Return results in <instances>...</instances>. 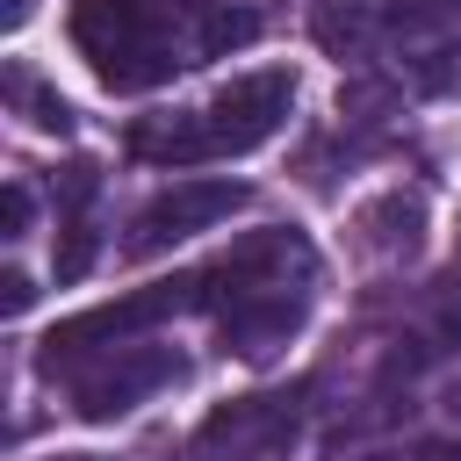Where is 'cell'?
Returning <instances> with one entry per match:
<instances>
[{"mask_svg": "<svg viewBox=\"0 0 461 461\" xmlns=\"http://www.w3.org/2000/svg\"><path fill=\"white\" fill-rule=\"evenodd\" d=\"M58 461H94V454H58Z\"/></svg>", "mask_w": 461, "mask_h": 461, "instance_id": "obj_12", "label": "cell"}, {"mask_svg": "<svg viewBox=\"0 0 461 461\" xmlns=\"http://www.w3.org/2000/svg\"><path fill=\"white\" fill-rule=\"evenodd\" d=\"M0 223H7V238L29 230V187H22V180H7V194H0Z\"/></svg>", "mask_w": 461, "mask_h": 461, "instance_id": "obj_9", "label": "cell"}, {"mask_svg": "<svg viewBox=\"0 0 461 461\" xmlns=\"http://www.w3.org/2000/svg\"><path fill=\"white\" fill-rule=\"evenodd\" d=\"M29 303H36V288H29V274H22V267H7V274H0V310H7V317H22Z\"/></svg>", "mask_w": 461, "mask_h": 461, "instance_id": "obj_10", "label": "cell"}, {"mask_svg": "<svg viewBox=\"0 0 461 461\" xmlns=\"http://www.w3.org/2000/svg\"><path fill=\"white\" fill-rule=\"evenodd\" d=\"M252 36L259 22L216 0H72V43L108 94H144Z\"/></svg>", "mask_w": 461, "mask_h": 461, "instance_id": "obj_1", "label": "cell"}, {"mask_svg": "<svg viewBox=\"0 0 461 461\" xmlns=\"http://www.w3.org/2000/svg\"><path fill=\"white\" fill-rule=\"evenodd\" d=\"M187 303H194V274L151 281V288H137V295H122V303H101V310H79V317H65V324L36 346V367H43V375H65V367H79V360H94V353L137 346L144 324H158V317H173V310H187Z\"/></svg>", "mask_w": 461, "mask_h": 461, "instance_id": "obj_4", "label": "cell"}, {"mask_svg": "<svg viewBox=\"0 0 461 461\" xmlns=\"http://www.w3.org/2000/svg\"><path fill=\"white\" fill-rule=\"evenodd\" d=\"M454 418H461V389H454Z\"/></svg>", "mask_w": 461, "mask_h": 461, "instance_id": "obj_13", "label": "cell"}, {"mask_svg": "<svg viewBox=\"0 0 461 461\" xmlns=\"http://www.w3.org/2000/svg\"><path fill=\"white\" fill-rule=\"evenodd\" d=\"M288 439H295V396H230L194 425L187 461H274Z\"/></svg>", "mask_w": 461, "mask_h": 461, "instance_id": "obj_7", "label": "cell"}, {"mask_svg": "<svg viewBox=\"0 0 461 461\" xmlns=\"http://www.w3.org/2000/svg\"><path fill=\"white\" fill-rule=\"evenodd\" d=\"M288 101H295V72H288V65H267V72H245V79L216 86V101L194 108V115L137 122V130H130V151H137V158H166V166L238 158V151L267 144V137L288 122Z\"/></svg>", "mask_w": 461, "mask_h": 461, "instance_id": "obj_3", "label": "cell"}, {"mask_svg": "<svg viewBox=\"0 0 461 461\" xmlns=\"http://www.w3.org/2000/svg\"><path fill=\"white\" fill-rule=\"evenodd\" d=\"M187 375V360L173 353V346H115V353H94V360H79V367H65V389H72V411L79 418H94V425H108V418H122V411H137L144 396H158V389H173Z\"/></svg>", "mask_w": 461, "mask_h": 461, "instance_id": "obj_5", "label": "cell"}, {"mask_svg": "<svg viewBox=\"0 0 461 461\" xmlns=\"http://www.w3.org/2000/svg\"><path fill=\"white\" fill-rule=\"evenodd\" d=\"M22 14H29V0H7V29H14V22H22Z\"/></svg>", "mask_w": 461, "mask_h": 461, "instance_id": "obj_11", "label": "cell"}, {"mask_svg": "<svg viewBox=\"0 0 461 461\" xmlns=\"http://www.w3.org/2000/svg\"><path fill=\"white\" fill-rule=\"evenodd\" d=\"M245 202H252V187H245V180H173V187H158V194L130 216L122 252H130V259H151V252H166V245H180V238L209 230V223L238 216Z\"/></svg>", "mask_w": 461, "mask_h": 461, "instance_id": "obj_6", "label": "cell"}, {"mask_svg": "<svg viewBox=\"0 0 461 461\" xmlns=\"http://www.w3.org/2000/svg\"><path fill=\"white\" fill-rule=\"evenodd\" d=\"M7 101L22 108V122H36V130H72V108H65V94H50L29 65H7Z\"/></svg>", "mask_w": 461, "mask_h": 461, "instance_id": "obj_8", "label": "cell"}, {"mask_svg": "<svg viewBox=\"0 0 461 461\" xmlns=\"http://www.w3.org/2000/svg\"><path fill=\"white\" fill-rule=\"evenodd\" d=\"M310 288H317V245L295 223L252 230L216 267L194 274V303L216 317L223 353H238V360H274L303 331Z\"/></svg>", "mask_w": 461, "mask_h": 461, "instance_id": "obj_2", "label": "cell"}]
</instances>
